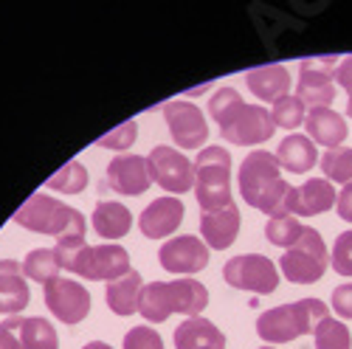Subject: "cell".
<instances>
[{"label":"cell","mask_w":352,"mask_h":349,"mask_svg":"<svg viewBox=\"0 0 352 349\" xmlns=\"http://www.w3.org/2000/svg\"><path fill=\"white\" fill-rule=\"evenodd\" d=\"M138 313L144 315V322H166L172 315L169 313V293H166V282H150L144 284L141 299H138Z\"/></svg>","instance_id":"obj_26"},{"label":"cell","mask_w":352,"mask_h":349,"mask_svg":"<svg viewBox=\"0 0 352 349\" xmlns=\"http://www.w3.org/2000/svg\"><path fill=\"white\" fill-rule=\"evenodd\" d=\"M0 313H3V307H0Z\"/></svg>","instance_id":"obj_44"},{"label":"cell","mask_w":352,"mask_h":349,"mask_svg":"<svg viewBox=\"0 0 352 349\" xmlns=\"http://www.w3.org/2000/svg\"><path fill=\"white\" fill-rule=\"evenodd\" d=\"M276 161H279V166H285L293 174H305L318 161L316 144L307 135H287L276 150Z\"/></svg>","instance_id":"obj_25"},{"label":"cell","mask_w":352,"mask_h":349,"mask_svg":"<svg viewBox=\"0 0 352 349\" xmlns=\"http://www.w3.org/2000/svg\"><path fill=\"white\" fill-rule=\"evenodd\" d=\"M181 220H184V203L178 197H158L141 212L138 225L146 240H164L172 231H178Z\"/></svg>","instance_id":"obj_15"},{"label":"cell","mask_w":352,"mask_h":349,"mask_svg":"<svg viewBox=\"0 0 352 349\" xmlns=\"http://www.w3.org/2000/svg\"><path fill=\"white\" fill-rule=\"evenodd\" d=\"M316 349H352V338L344 322H336V318H321L316 327Z\"/></svg>","instance_id":"obj_31"},{"label":"cell","mask_w":352,"mask_h":349,"mask_svg":"<svg viewBox=\"0 0 352 349\" xmlns=\"http://www.w3.org/2000/svg\"><path fill=\"white\" fill-rule=\"evenodd\" d=\"M20 324H23V318H14V315L9 322H0V349H23Z\"/></svg>","instance_id":"obj_37"},{"label":"cell","mask_w":352,"mask_h":349,"mask_svg":"<svg viewBox=\"0 0 352 349\" xmlns=\"http://www.w3.org/2000/svg\"><path fill=\"white\" fill-rule=\"evenodd\" d=\"M259 349H276V346H259Z\"/></svg>","instance_id":"obj_43"},{"label":"cell","mask_w":352,"mask_h":349,"mask_svg":"<svg viewBox=\"0 0 352 349\" xmlns=\"http://www.w3.org/2000/svg\"><path fill=\"white\" fill-rule=\"evenodd\" d=\"M336 85H341L344 91H349L352 93V56H344V60L338 63V68H336Z\"/></svg>","instance_id":"obj_39"},{"label":"cell","mask_w":352,"mask_h":349,"mask_svg":"<svg viewBox=\"0 0 352 349\" xmlns=\"http://www.w3.org/2000/svg\"><path fill=\"white\" fill-rule=\"evenodd\" d=\"M124 349H164V341H161V335H158L153 327L138 324V327L127 330V335H124Z\"/></svg>","instance_id":"obj_36"},{"label":"cell","mask_w":352,"mask_h":349,"mask_svg":"<svg viewBox=\"0 0 352 349\" xmlns=\"http://www.w3.org/2000/svg\"><path fill=\"white\" fill-rule=\"evenodd\" d=\"M307 138L313 144H324L327 150L341 147V141H346V122L330 107H310L307 110Z\"/></svg>","instance_id":"obj_19"},{"label":"cell","mask_w":352,"mask_h":349,"mask_svg":"<svg viewBox=\"0 0 352 349\" xmlns=\"http://www.w3.org/2000/svg\"><path fill=\"white\" fill-rule=\"evenodd\" d=\"M336 56H316V60H302L299 65V85L296 96L307 107H330L336 99Z\"/></svg>","instance_id":"obj_8"},{"label":"cell","mask_w":352,"mask_h":349,"mask_svg":"<svg viewBox=\"0 0 352 349\" xmlns=\"http://www.w3.org/2000/svg\"><path fill=\"white\" fill-rule=\"evenodd\" d=\"M28 304L25 273L14 259H0V307L6 315H17Z\"/></svg>","instance_id":"obj_22"},{"label":"cell","mask_w":352,"mask_h":349,"mask_svg":"<svg viewBox=\"0 0 352 349\" xmlns=\"http://www.w3.org/2000/svg\"><path fill=\"white\" fill-rule=\"evenodd\" d=\"M209 113L220 127L223 141L240 144V147L268 141L276 130L271 113L265 107L243 102L240 93L231 91V87H220L217 93L209 96Z\"/></svg>","instance_id":"obj_2"},{"label":"cell","mask_w":352,"mask_h":349,"mask_svg":"<svg viewBox=\"0 0 352 349\" xmlns=\"http://www.w3.org/2000/svg\"><path fill=\"white\" fill-rule=\"evenodd\" d=\"M240 194L248 206L259 209L268 217H287L293 214V189L287 181H282V166L276 161V155L265 153V150H254L251 155H245V161L240 164Z\"/></svg>","instance_id":"obj_1"},{"label":"cell","mask_w":352,"mask_h":349,"mask_svg":"<svg viewBox=\"0 0 352 349\" xmlns=\"http://www.w3.org/2000/svg\"><path fill=\"white\" fill-rule=\"evenodd\" d=\"M223 279L237 290H248V293H262V296L274 293L279 287L276 265L262 254L231 256L223 265Z\"/></svg>","instance_id":"obj_7"},{"label":"cell","mask_w":352,"mask_h":349,"mask_svg":"<svg viewBox=\"0 0 352 349\" xmlns=\"http://www.w3.org/2000/svg\"><path fill=\"white\" fill-rule=\"evenodd\" d=\"M158 262L161 268L169 273H178V276H192L197 271H203L209 265V245L192 237V234H181V237H172L161 245L158 251Z\"/></svg>","instance_id":"obj_13"},{"label":"cell","mask_w":352,"mask_h":349,"mask_svg":"<svg viewBox=\"0 0 352 349\" xmlns=\"http://www.w3.org/2000/svg\"><path fill=\"white\" fill-rule=\"evenodd\" d=\"M14 223L34 234H51L56 240L68 237H85V217L65 206V203L54 200L51 194H32L14 214Z\"/></svg>","instance_id":"obj_4"},{"label":"cell","mask_w":352,"mask_h":349,"mask_svg":"<svg viewBox=\"0 0 352 349\" xmlns=\"http://www.w3.org/2000/svg\"><path fill=\"white\" fill-rule=\"evenodd\" d=\"M271 119L276 127L296 130L305 122V102L299 96H282L271 110Z\"/></svg>","instance_id":"obj_33"},{"label":"cell","mask_w":352,"mask_h":349,"mask_svg":"<svg viewBox=\"0 0 352 349\" xmlns=\"http://www.w3.org/2000/svg\"><path fill=\"white\" fill-rule=\"evenodd\" d=\"M327 304L321 299H299L265 310L256 318V335L265 344H290L302 335H313L321 318H327Z\"/></svg>","instance_id":"obj_3"},{"label":"cell","mask_w":352,"mask_h":349,"mask_svg":"<svg viewBox=\"0 0 352 349\" xmlns=\"http://www.w3.org/2000/svg\"><path fill=\"white\" fill-rule=\"evenodd\" d=\"M245 85L259 102H274L276 104L282 96H287L290 74H287L285 65H259V68L245 71Z\"/></svg>","instance_id":"obj_18"},{"label":"cell","mask_w":352,"mask_h":349,"mask_svg":"<svg viewBox=\"0 0 352 349\" xmlns=\"http://www.w3.org/2000/svg\"><path fill=\"white\" fill-rule=\"evenodd\" d=\"M23 273L28 279H34L40 284H48L60 276V262H56V254L51 248H34L28 251L25 262H23Z\"/></svg>","instance_id":"obj_28"},{"label":"cell","mask_w":352,"mask_h":349,"mask_svg":"<svg viewBox=\"0 0 352 349\" xmlns=\"http://www.w3.org/2000/svg\"><path fill=\"white\" fill-rule=\"evenodd\" d=\"M141 290H144V282H141V273L138 271H127L124 276L113 279L107 284V307L116 313V315H133L138 310V299H141Z\"/></svg>","instance_id":"obj_23"},{"label":"cell","mask_w":352,"mask_h":349,"mask_svg":"<svg viewBox=\"0 0 352 349\" xmlns=\"http://www.w3.org/2000/svg\"><path fill=\"white\" fill-rule=\"evenodd\" d=\"M68 271L94 282H102V279L113 282L130 271V254L122 245H94V248L85 245Z\"/></svg>","instance_id":"obj_9"},{"label":"cell","mask_w":352,"mask_h":349,"mask_svg":"<svg viewBox=\"0 0 352 349\" xmlns=\"http://www.w3.org/2000/svg\"><path fill=\"white\" fill-rule=\"evenodd\" d=\"M164 119H166L172 141L178 144L181 150H197V147H203V141L209 138V124L203 119L200 107L192 102L178 99V102L164 104Z\"/></svg>","instance_id":"obj_11"},{"label":"cell","mask_w":352,"mask_h":349,"mask_svg":"<svg viewBox=\"0 0 352 349\" xmlns=\"http://www.w3.org/2000/svg\"><path fill=\"white\" fill-rule=\"evenodd\" d=\"M336 189L330 186V181L324 178H310L307 183H302L293 194V214L299 217H316L324 214L327 209L336 206Z\"/></svg>","instance_id":"obj_21"},{"label":"cell","mask_w":352,"mask_h":349,"mask_svg":"<svg viewBox=\"0 0 352 349\" xmlns=\"http://www.w3.org/2000/svg\"><path fill=\"white\" fill-rule=\"evenodd\" d=\"M153 174H150V164L141 155H119L107 164L104 181H102V192L110 189L116 194H127V197H138L150 189Z\"/></svg>","instance_id":"obj_14"},{"label":"cell","mask_w":352,"mask_h":349,"mask_svg":"<svg viewBox=\"0 0 352 349\" xmlns=\"http://www.w3.org/2000/svg\"><path fill=\"white\" fill-rule=\"evenodd\" d=\"M200 234L206 240L209 248L226 251L234 245L240 234V209L237 203H231L226 209H214V212H203L200 214Z\"/></svg>","instance_id":"obj_16"},{"label":"cell","mask_w":352,"mask_h":349,"mask_svg":"<svg viewBox=\"0 0 352 349\" xmlns=\"http://www.w3.org/2000/svg\"><path fill=\"white\" fill-rule=\"evenodd\" d=\"M175 349H226V335L209 318L192 315L175 330Z\"/></svg>","instance_id":"obj_20"},{"label":"cell","mask_w":352,"mask_h":349,"mask_svg":"<svg viewBox=\"0 0 352 349\" xmlns=\"http://www.w3.org/2000/svg\"><path fill=\"white\" fill-rule=\"evenodd\" d=\"M330 265V254H327V245L321 240V234L316 228H305V234L299 237L296 245H290L285 254H282V262L279 268L285 273L287 282L293 284H313L324 276Z\"/></svg>","instance_id":"obj_6"},{"label":"cell","mask_w":352,"mask_h":349,"mask_svg":"<svg viewBox=\"0 0 352 349\" xmlns=\"http://www.w3.org/2000/svg\"><path fill=\"white\" fill-rule=\"evenodd\" d=\"M45 186L63 192V194H79L87 186V169L79 161H71V164H65L60 172H56L54 178H48Z\"/></svg>","instance_id":"obj_32"},{"label":"cell","mask_w":352,"mask_h":349,"mask_svg":"<svg viewBox=\"0 0 352 349\" xmlns=\"http://www.w3.org/2000/svg\"><path fill=\"white\" fill-rule=\"evenodd\" d=\"M330 265L338 276H352V231H344L336 237Z\"/></svg>","instance_id":"obj_34"},{"label":"cell","mask_w":352,"mask_h":349,"mask_svg":"<svg viewBox=\"0 0 352 349\" xmlns=\"http://www.w3.org/2000/svg\"><path fill=\"white\" fill-rule=\"evenodd\" d=\"M166 293H169V313H181V315H200L209 304V290L203 282L184 276V279H172L166 282Z\"/></svg>","instance_id":"obj_17"},{"label":"cell","mask_w":352,"mask_h":349,"mask_svg":"<svg viewBox=\"0 0 352 349\" xmlns=\"http://www.w3.org/2000/svg\"><path fill=\"white\" fill-rule=\"evenodd\" d=\"M321 169H324L327 181L341 183L344 189L352 186V150L349 147H336L321 155Z\"/></svg>","instance_id":"obj_29"},{"label":"cell","mask_w":352,"mask_h":349,"mask_svg":"<svg viewBox=\"0 0 352 349\" xmlns=\"http://www.w3.org/2000/svg\"><path fill=\"white\" fill-rule=\"evenodd\" d=\"M346 115L352 119V93H349V102H346Z\"/></svg>","instance_id":"obj_42"},{"label":"cell","mask_w":352,"mask_h":349,"mask_svg":"<svg viewBox=\"0 0 352 349\" xmlns=\"http://www.w3.org/2000/svg\"><path fill=\"white\" fill-rule=\"evenodd\" d=\"M82 349H113V346H107V344H102V341H91V344H85Z\"/></svg>","instance_id":"obj_41"},{"label":"cell","mask_w":352,"mask_h":349,"mask_svg":"<svg viewBox=\"0 0 352 349\" xmlns=\"http://www.w3.org/2000/svg\"><path fill=\"white\" fill-rule=\"evenodd\" d=\"M195 197L203 212L231 206V155L226 147H203L195 161Z\"/></svg>","instance_id":"obj_5"},{"label":"cell","mask_w":352,"mask_h":349,"mask_svg":"<svg viewBox=\"0 0 352 349\" xmlns=\"http://www.w3.org/2000/svg\"><path fill=\"white\" fill-rule=\"evenodd\" d=\"M133 225L130 209H124L122 203L113 200H99L94 209V228L102 240H122Z\"/></svg>","instance_id":"obj_24"},{"label":"cell","mask_w":352,"mask_h":349,"mask_svg":"<svg viewBox=\"0 0 352 349\" xmlns=\"http://www.w3.org/2000/svg\"><path fill=\"white\" fill-rule=\"evenodd\" d=\"M20 344H23V349H60V344H56V330L51 327V322H45L40 315L23 318Z\"/></svg>","instance_id":"obj_27"},{"label":"cell","mask_w":352,"mask_h":349,"mask_svg":"<svg viewBox=\"0 0 352 349\" xmlns=\"http://www.w3.org/2000/svg\"><path fill=\"white\" fill-rule=\"evenodd\" d=\"M45 307L63 324H79L91 313V293L79 282L56 276L54 282L45 284Z\"/></svg>","instance_id":"obj_12"},{"label":"cell","mask_w":352,"mask_h":349,"mask_svg":"<svg viewBox=\"0 0 352 349\" xmlns=\"http://www.w3.org/2000/svg\"><path fill=\"white\" fill-rule=\"evenodd\" d=\"M135 135H138V124L135 122H124L116 130L104 133L96 144H99V147H104V150H127L130 144H135Z\"/></svg>","instance_id":"obj_35"},{"label":"cell","mask_w":352,"mask_h":349,"mask_svg":"<svg viewBox=\"0 0 352 349\" xmlns=\"http://www.w3.org/2000/svg\"><path fill=\"white\" fill-rule=\"evenodd\" d=\"M146 164H150V174H153V181L172 192V194H184L189 189H195V164L181 155L178 150H172V147H155L150 153V158H146Z\"/></svg>","instance_id":"obj_10"},{"label":"cell","mask_w":352,"mask_h":349,"mask_svg":"<svg viewBox=\"0 0 352 349\" xmlns=\"http://www.w3.org/2000/svg\"><path fill=\"white\" fill-rule=\"evenodd\" d=\"M333 310L338 318H352V282H344L333 290Z\"/></svg>","instance_id":"obj_38"},{"label":"cell","mask_w":352,"mask_h":349,"mask_svg":"<svg viewBox=\"0 0 352 349\" xmlns=\"http://www.w3.org/2000/svg\"><path fill=\"white\" fill-rule=\"evenodd\" d=\"M336 206H338V217L346 220V223H352V186L341 189V194H338V200H336Z\"/></svg>","instance_id":"obj_40"},{"label":"cell","mask_w":352,"mask_h":349,"mask_svg":"<svg viewBox=\"0 0 352 349\" xmlns=\"http://www.w3.org/2000/svg\"><path fill=\"white\" fill-rule=\"evenodd\" d=\"M305 228L307 225H302L293 214H287V217H271L268 225H265V237H268L271 245H279V248L287 251L290 245L299 243V237L305 234Z\"/></svg>","instance_id":"obj_30"}]
</instances>
